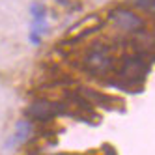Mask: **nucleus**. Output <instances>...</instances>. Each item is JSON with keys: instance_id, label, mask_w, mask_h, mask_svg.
Returning a JSON list of instances; mask_svg holds the SVG:
<instances>
[{"instance_id": "1", "label": "nucleus", "mask_w": 155, "mask_h": 155, "mask_svg": "<svg viewBox=\"0 0 155 155\" xmlns=\"http://www.w3.org/2000/svg\"><path fill=\"white\" fill-rule=\"evenodd\" d=\"M82 68L86 73H90L92 77H97V79H105V77L116 69V60L110 54L107 45H101V43H95V45L84 54L82 60Z\"/></svg>"}, {"instance_id": "2", "label": "nucleus", "mask_w": 155, "mask_h": 155, "mask_svg": "<svg viewBox=\"0 0 155 155\" xmlns=\"http://www.w3.org/2000/svg\"><path fill=\"white\" fill-rule=\"evenodd\" d=\"M26 114L32 120L39 121V124H45V121H51L56 116L69 114V108L64 101H51L47 97H39V99H34V101L28 105Z\"/></svg>"}, {"instance_id": "3", "label": "nucleus", "mask_w": 155, "mask_h": 155, "mask_svg": "<svg viewBox=\"0 0 155 155\" xmlns=\"http://www.w3.org/2000/svg\"><path fill=\"white\" fill-rule=\"evenodd\" d=\"M108 21L121 32H129V34H140L146 28L144 19L127 8H114L108 13Z\"/></svg>"}, {"instance_id": "4", "label": "nucleus", "mask_w": 155, "mask_h": 155, "mask_svg": "<svg viewBox=\"0 0 155 155\" xmlns=\"http://www.w3.org/2000/svg\"><path fill=\"white\" fill-rule=\"evenodd\" d=\"M32 135H34V124L28 120H19L15 124V133L6 140V150H13L17 144H25Z\"/></svg>"}, {"instance_id": "5", "label": "nucleus", "mask_w": 155, "mask_h": 155, "mask_svg": "<svg viewBox=\"0 0 155 155\" xmlns=\"http://www.w3.org/2000/svg\"><path fill=\"white\" fill-rule=\"evenodd\" d=\"M88 101H90L92 105L97 103L99 107H103L107 110H114V108H120V99L114 97V95H105L101 92H97V90H90V88H81L79 90Z\"/></svg>"}, {"instance_id": "6", "label": "nucleus", "mask_w": 155, "mask_h": 155, "mask_svg": "<svg viewBox=\"0 0 155 155\" xmlns=\"http://www.w3.org/2000/svg\"><path fill=\"white\" fill-rule=\"evenodd\" d=\"M30 15L32 21H41L47 17V6L41 4V2H32L30 4Z\"/></svg>"}, {"instance_id": "7", "label": "nucleus", "mask_w": 155, "mask_h": 155, "mask_svg": "<svg viewBox=\"0 0 155 155\" xmlns=\"http://www.w3.org/2000/svg\"><path fill=\"white\" fill-rule=\"evenodd\" d=\"M30 32H34V34H38V36L47 34V32H49V25H47V21H45V19H41V21H32V25H30Z\"/></svg>"}, {"instance_id": "8", "label": "nucleus", "mask_w": 155, "mask_h": 155, "mask_svg": "<svg viewBox=\"0 0 155 155\" xmlns=\"http://www.w3.org/2000/svg\"><path fill=\"white\" fill-rule=\"evenodd\" d=\"M137 8L144 9V12H151L153 13V8H155V0H135Z\"/></svg>"}, {"instance_id": "9", "label": "nucleus", "mask_w": 155, "mask_h": 155, "mask_svg": "<svg viewBox=\"0 0 155 155\" xmlns=\"http://www.w3.org/2000/svg\"><path fill=\"white\" fill-rule=\"evenodd\" d=\"M28 39H30V43H32V45H41V36L34 34V32H30V36H28Z\"/></svg>"}, {"instance_id": "10", "label": "nucleus", "mask_w": 155, "mask_h": 155, "mask_svg": "<svg viewBox=\"0 0 155 155\" xmlns=\"http://www.w3.org/2000/svg\"><path fill=\"white\" fill-rule=\"evenodd\" d=\"M103 151H105V155H118V151L110 144H103Z\"/></svg>"}, {"instance_id": "11", "label": "nucleus", "mask_w": 155, "mask_h": 155, "mask_svg": "<svg viewBox=\"0 0 155 155\" xmlns=\"http://www.w3.org/2000/svg\"><path fill=\"white\" fill-rule=\"evenodd\" d=\"M58 4H62V6H69V0H56Z\"/></svg>"}]
</instances>
